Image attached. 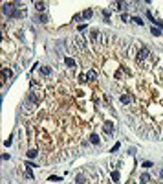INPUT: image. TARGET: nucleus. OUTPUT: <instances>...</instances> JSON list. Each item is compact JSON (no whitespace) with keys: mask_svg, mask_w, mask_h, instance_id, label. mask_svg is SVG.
<instances>
[{"mask_svg":"<svg viewBox=\"0 0 163 184\" xmlns=\"http://www.w3.org/2000/svg\"><path fill=\"white\" fill-rule=\"evenodd\" d=\"M15 6H17V4H4L2 11H4L6 15H9V17H15V15H17V9H15Z\"/></svg>","mask_w":163,"mask_h":184,"instance_id":"obj_1","label":"nucleus"},{"mask_svg":"<svg viewBox=\"0 0 163 184\" xmlns=\"http://www.w3.org/2000/svg\"><path fill=\"white\" fill-rule=\"evenodd\" d=\"M147 57H149V48H141L139 53H137V59H139V61H145Z\"/></svg>","mask_w":163,"mask_h":184,"instance_id":"obj_2","label":"nucleus"},{"mask_svg":"<svg viewBox=\"0 0 163 184\" xmlns=\"http://www.w3.org/2000/svg\"><path fill=\"white\" fill-rule=\"evenodd\" d=\"M103 129H105V133H106V134H112V133H114V124H112V121H105Z\"/></svg>","mask_w":163,"mask_h":184,"instance_id":"obj_3","label":"nucleus"},{"mask_svg":"<svg viewBox=\"0 0 163 184\" xmlns=\"http://www.w3.org/2000/svg\"><path fill=\"white\" fill-rule=\"evenodd\" d=\"M11 76H13V72H11V70H7V68H4V70H2V81H7Z\"/></svg>","mask_w":163,"mask_h":184,"instance_id":"obj_4","label":"nucleus"},{"mask_svg":"<svg viewBox=\"0 0 163 184\" xmlns=\"http://www.w3.org/2000/svg\"><path fill=\"white\" fill-rule=\"evenodd\" d=\"M149 180H150V175H149V173H141V179H139L141 184H147Z\"/></svg>","mask_w":163,"mask_h":184,"instance_id":"obj_5","label":"nucleus"},{"mask_svg":"<svg viewBox=\"0 0 163 184\" xmlns=\"http://www.w3.org/2000/svg\"><path fill=\"white\" fill-rule=\"evenodd\" d=\"M35 9L37 11H44L46 9V2H35Z\"/></svg>","mask_w":163,"mask_h":184,"instance_id":"obj_6","label":"nucleus"},{"mask_svg":"<svg viewBox=\"0 0 163 184\" xmlns=\"http://www.w3.org/2000/svg\"><path fill=\"white\" fill-rule=\"evenodd\" d=\"M90 142H92V144H94V146H99V142H101V140H99V136H97V134L94 133V134L90 136Z\"/></svg>","mask_w":163,"mask_h":184,"instance_id":"obj_7","label":"nucleus"},{"mask_svg":"<svg viewBox=\"0 0 163 184\" xmlns=\"http://www.w3.org/2000/svg\"><path fill=\"white\" fill-rule=\"evenodd\" d=\"M132 22L137 24V26H143V18H141V17H132Z\"/></svg>","mask_w":163,"mask_h":184,"instance_id":"obj_8","label":"nucleus"},{"mask_svg":"<svg viewBox=\"0 0 163 184\" xmlns=\"http://www.w3.org/2000/svg\"><path fill=\"white\" fill-rule=\"evenodd\" d=\"M121 101H123V103L127 105V103H130V101H132V98H130L128 94H123V96H121Z\"/></svg>","mask_w":163,"mask_h":184,"instance_id":"obj_9","label":"nucleus"},{"mask_svg":"<svg viewBox=\"0 0 163 184\" xmlns=\"http://www.w3.org/2000/svg\"><path fill=\"white\" fill-rule=\"evenodd\" d=\"M92 15H94L92 9H84V11H83V18H92Z\"/></svg>","mask_w":163,"mask_h":184,"instance_id":"obj_10","label":"nucleus"},{"mask_svg":"<svg viewBox=\"0 0 163 184\" xmlns=\"http://www.w3.org/2000/svg\"><path fill=\"white\" fill-rule=\"evenodd\" d=\"M86 77H88V79H90V81H94V79H95V77H97V72H95V70H90V72H88V74H86Z\"/></svg>","mask_w":163,"mask_h":184,"instance_id":"obj_11","label":"nucleus"},{"mask_svg":"<svg viewBox=\"0 0 163 184\" xmlns=\"http://www.w3.org/2000/svg\"><path fill=\"white\" fill-rule=\"evenodd\" d=\"M35 156H38V151L37 149H29L28 151V158H35Z\"/></svg>","mask_w":163,"mask_h":184,"instance_id":"obj_12","label":"nucleus"},{"mask_svg":"<svg viewBox=\"0 0 163 184\" xmlns=\"http://www.w3.org/2000/svg\"><path fill=\"white\" fill-rule=\"evenodd\" d=\"M64 63H66V66H70V68L75 66V61H73L72 57H66V59H64Z\"/></svg>","mask_w":163,"mask_h":184,"instance_id":"obj_13","label":"nucleus"},{"mask_svg":"<svg viewBox=\"0 0 163 184\" xmlns=\"http://www.w3.org/2000/svg\"><path fill=\"white\" fill-rule=\"evenodd\" d=\"M75 182H77V184H84V182H86L84 175H77V177H75Z\"/></svg>","mask_w":163,"mask_h":184,"instance_id":"obj_14","label":"nucleus"},{"mask_svg":"<svg viewBox=\"0 0 163 184\" xmlns=\"http://www.w3.org/2000/svg\"><path fill=\"white\" fill-rule=\"evenodd\" d=\"M40 72H42L44 76H50V74H51V68H50V66H40Z\"/></svg>","mask_w":163,"mask_h":184,"instance_id":"obj_15","label":"nucleus"},{"mask_svg":"<svg viewBox=\"0 0 163 184\" xmlns=\"http://www.w3.org/2000/svg\"><path fill=\"white\" fill-rule=\"evenodd\" d=\"M150 31H152V35H154V37H159V35H161V30H159V28H156V26H152V30H150Z\"/></svg>","mask_w":163,"mask_h":184,"instance_id":"obj_16","label":"nucleus"},{"mask_svg":"<svg viewBox=\"0 0 163 184\" xmlns=\"http://www.w3.org/2000/svg\"><path fill=\"white\" fill-rule=\"evenodd\" d=\"M112 180H115V182L119 180V171H115V169L112 171Z\"/></svg>","mask_w":163,"mask_h":184,"instance_id":"obj_17","label":"nucleus"},{"mask_svg":"<svg viewBox=\"0 0 163 184\" xmlns=\"http://www.w3.org/2000/svg\"><path fill=\"white\" fill-rule=\"evenodd\" d=\"M121 18H123V22H128V20H132V17H128L127 13H123V15H121Z\"/></svg>","mask_w":163,"mask_h":184,"instance_id":"obj_18","label":"nucleus"},{"mask_svg":"<svg viewBox=\"0 0 163 184\" xmlns=\"http://www.w3.org/2000/svg\"><path fill=\"white\" fill-rule=\"evenodd\" d=\"M29 101H35V103H38V98L35 96V94H29V98H28Z\"/></svg>","mask_w":163,"mask_h":184,"instance_id":"obj_19","label":"nucleus"},{"mask_svg":"<svg viewBox=\"0 0 163 184\" xmlns=\"http://www.w3.org/2000/svg\"><path fill=\"white\" fill-rule=\"evenodd\" d=\"M38 20H40V22H48V15H40Z\"/></svg>","mask_w":163,"mask_h":184,"instance_id":"obj_20","label":"nucleus"},{"mask_svg":"<svg viewBox=\"0 0 163 184\" xmlns=\"http://www.w3.org/2000/svg\"><path fill=\"white\" fill-rule=\"evenodd\" d=\"M156 28H159V30H163V22H159V20H156V24H154Z\"/></svg>","mask_w":163,"mask_h":184,"instance_id":"obj_21","label":"nucleus"},{"mask_svg":"<svg viewBox=\"0 0 163 184\" xmlns=\"http://www.w3.org/2000/svg\"><path fill=\"white\" fill-rule=\"evenodd\" d=\"M86 79H88V77H86L84 74H81V76H79V81H86Z\"/></svg>","mask_w":163,"mask_h":184,"instance_id":"obj_22","label":"nucleus"},{"mask_svg":"<svg viewBox=\"0 0 163 184\" xmlns=\"http://www.w3.org/2000/svg\"><path fill=\"white\" fill-rule=\"evenodd\" d=\"M26 177H28V179H33V173H31V171L28 169V171H26Z\"/></svg>","mask_w":163,"mask_h":184,"instance_id":"obj_23","label":"nucleus"},{"mask_svg":"<svg viewBox=\"0 0 163 184\" xmlns=\"http://www.w3.org/2000/svg\"><path fill=\"white\" fill-rule=\"evenodd\" d=\"M159 177H161V179H163V169H161V171H159Z\"/></svg>","mask_w":163,"mask_h":184,"instance_id":"obj_24","label":"nucleus"}]
</instances>
